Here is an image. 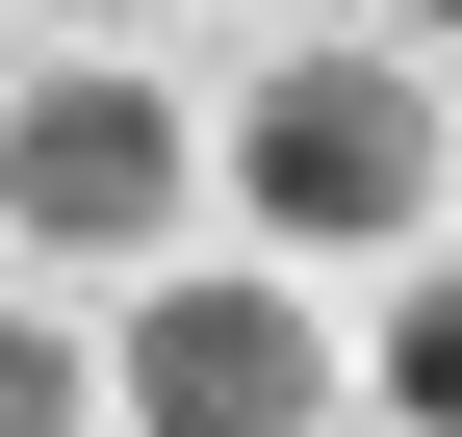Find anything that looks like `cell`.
<instances>
[{"label":"cell","mask_w":462,"mask_h":437,"mask_svg":"<svg viewBox=\"0 0 462 437\" xmlns=\"http://www.w3.org/2000/svg\"><path fill=\"white\" fill-rule=\"evenodd\" d=\"M180 181H206V154H180V103H154V78H103V51H78V78H26V129H0L26 257H154V232H180Z\"/></svg>","instance_id":"cell-2"},{"label":"cell","mask_w":462,"mask_h":437,"mask_svg":"<svg viewBox=\"0 0 462 437\" xmlns=\"http://www.w3.org/2000/svg\"><path fill=\"white\" fill-rule=\"evenodd\" d=\"M385 412H411V437H462V284H411V309H385Z\"/></svg>","instance_id":"cell-4"},{"label":"cell","mask_w":462,"mask_h":437,"mask_svg":"<svg viewBox=\"0 0 462 437\" xmlns=\"http://www.w3.org/2000/svg\"><path fill=\"white\" fill-rule=\"evenodd\" d=\"M103 386H78V335H51V309H0V437H78Z\"/></svg>","instance_id":"cell-5"},{"label":"cell","mask_w":462,"mask_h":437,"mask_svg":"<svg viewBox=\"0 0 462 437\" xmlns=\"http://www.w3.org/2000/svg\"><path fill=\"white\" fill-rule=\"evenodd\" d=\"M385 26H462V0H385Z\"/></svg>","instance_id":"cell-7"},{"label":"cell","mask_w":462,"mask_h":437,"mask_svg":"<svg viewBox=\"0 0 462 437\" xmlns=\"http://www.w3.org/2000/svg\"><path fill=\"white\" fill-rule=\"evenodd\" d=\"M129 437H334V335L282 284H129Z\"/></svg>","instance_id":"cell-3"},{"label":"cell","mask_w":462,"mask_h":437,"mask_svg":"<svg viewBox=\"0 0 462 437\" xmlns=\"http://www.w3.org/2000/svg\"><path fill=\"white\" fill-rule=\"evenodd\" d=\"M231 206H257L282 257H411V206H437V103L385 78V51H309V78L231 103Z\"/></svg>","instance_id":"cell-1"},{"label":"cell","mask_w":462,"mask_h":437,"mask_svg":"<svg viewBox=\"0 0 462 437\" xmlns=\"http://www.w3.org/2000/svg\"><path fill=\"white\" fill-rule=\"evenodd\" d=\"M78 26H154V0H78Z\"/></svg>","instance_id":"cell-6"}]
</instances>
